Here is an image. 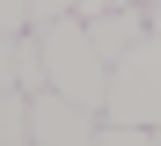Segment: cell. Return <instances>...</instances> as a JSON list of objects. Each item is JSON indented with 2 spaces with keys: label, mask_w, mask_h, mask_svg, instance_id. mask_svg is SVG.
Returning <instances> with one entry per match:
<instances>
[{
  "label": "cell",
  "mask_w": 161,
  "mask_h": 146,
  "mask_svg": "<svg viewBox=\"0 0 161 146\" xmlns=\"http://www.w3.org/2000/svg\"><path fill=\"white\" fill-rule=\"evenodd\" d=\"M37 44H44V88H59L66 102H80V110H95V117H103V95H110V58L95 51L88 22H80V15L44 22V29H37Z\"/></svg>",
  "instance_id": "cell-1"
},
{
  "label": "cell",
  "mask_w": 161,
  "mask_h": 146,
  "mask_svg": "<svg viewBox=\"0 0 161 146\" xmlns=\"http://www.w3.org/2000/svg\"><path fill=\"white\" fill-rule=\"evenodd\" d=\"M103 124H139L161 132V37L147 29L117 66H110V95H103Z\"/></svg>",
  "instance_id": "cell-2"
},
{
  "label": "cell",
  "mask_w": 161,
  "mask_h": 146,
  "mask_svg": "<svg viewBox=\"0 0 161 146\" xmlns=\"http://www.w3.org/2000/svg\"><path fill=\"white\" fill-rule=\"evenodd\" d=\"M95 132H103V117L66 102L59 88H37L30 95V146H95Z\"/></svg>",
  "instance_id": "cell-3"
},
{
  "label": "cell",
  "mask_w": 161,
  "mask_h": 146,
  "mask_svg": "<svg viewBox=\"0 0 161 146\" xmlns=\"http://www.w3.org/2000/svg\"><path fill=\"white\" fill-rule=\"evenodd\" d=\"M44 88V44H37V29L30 37H0V102L8 95H37Z\"/></svg>",
  "instance_id": "cell-4"
},
{
  "label": "cell",
  "mask_w": 161,
  "mask_h": 146,
  "mask_svg": "<svg viewBox=\"0 0 161 146\" xmlns=\"http://www.w3.org/2000/svg\"><path fill=\"white\" fill-rule=\"evenodd\" d=\"M88 37H95V51L117 66V58L147 37V8H110V15H95V22H88Z\"/></svg>",
  "instance_id": "cell-5"
},
{
  "label": "cell",
  "mask_w": 161,
  "mask_h": 146,
  "mask_svg": "<svg viewBox=\"0 0 161 146\" xmlns=\"http://www.w3.org/2000/svg\"><path fill=\"white\" fill-rule=\"evenodd\" d=\"M0 146H30V95L0 102Z\"/></svg>",
  "instance_id": "cell-6"
},
{
  "label": "cell",
  "mask_w": 161,
  "mask_h": 146,
  "mask_svg": "<svg viewBox=\"0 0 161 146\" xmlns=\"http://www.w3.org/2000/svg\"><path fill=\"white\" fill-rule=\"evenodd\" d=\"M30 0H0V37H30Z\"/></svg>",
  "instance_id": "cell-7"
},
{
  "label": "cell",
  "mask_w": 161,
  "mask_h": 146,
  "mask_svg": "<svg viewBox=\"0 0 161 146\" xmlns=\"http://www.w3.org/2000/svg\"><path fill=\"white\" fill-rule=\"evenodd\" d=\"M95 146H154V132H139V124H103Z\"/></svg>",
  "instance_id": "cell-8"
},
{
  "label": "cell",
  "mask_w": 161,
  "mask_h": 146,
  "mask_svg": "<svg viewBox=\"0 0 161 146\" xmlns=\"http://www.w3.org/2000/svg\"><path fill=\"white\" fill-rule=\"evenodd\" d=\"M73 8H80V0H30V22H37V29H44V22H66Z\"/></svg>",
  "instance_id": "cell-9"
},
{
  "label": "cell",
  "mask_w": 161,
  "mask_h": 146,
  "mask_svg": "<svg viewBox=\"0 0 161 146\" xmlns=\"http://www.w3.org/2000/svg\"><path fill=\"white\" fill-rule=\"evenodd\" d=\"M147 29H154V37H161V0H147Z\"/></svg>",
  "instance_id": "cell-10"
},
{
  "label": "cell",
  "mask_w": 161,
  "mask_h": 146,
  "mask_svg": "<svg viewBox=\"0 0 161 146\" xmlns=\"http://www.w3.org/2000/svg\"><path fill=\"white\" fill-rule=\"evenodd\" d=\"M110 8H147V0H110Z\"/></svg>",
  "instance_id": "cell-11"
},
{
  "label": "cell",
  "mask_w": 161,
  "mask_h": 146,
  "mask_svg": "<svg viewBox=\"0 0 161 146\" xmlns=\"http://www.w3.org/2000/svg\"><path fill=\"white\" fill-rule=\"evenodd\" d=\"M154 146H161V132H154Z\"/></svg>",
  "instance_id": "cell-12"
}]
</instances>
